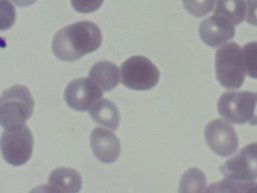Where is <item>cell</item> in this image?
Wrapping results in <instances>:
<instances>
[{
    "instance_id": "cell-1",
    "label": "cell",
    "mask_w": 257,
    "mask_h": 193,
    "mask_svg": "<svg viewBox=\"0 0 257 193\" xmlns=\"http://www.w3.org/2000/svg\"><path fill=\"white\" fill-rule=\"evenodd\" d=\"M101 40V32L96 24L79 21L56 32L52 39V51L60 60L74 61L96 50Z\"/></svg>"
},
{
    "instance_id": "cell-2",
    "label": "cell",
    "mask_w": 257,
    "mask_h": 193,
    "mask_svg": "<svg viewBox=\"0 0 257 193\" xmlns=\"http://www.w3.org/2000/svg\"><path fill=\"white\" fill-rule=\"evenodd\" d=\"M34 110V100L25 85L16 84L0 95V126L17 130L25 126Z\"/></svg>"
},
{
    "instance_id": "cell-3",
    "label": "cell",
    "mask_w": 257,
    "mask_h": 193,
    "mask_svg": "<svg viewBox=\"0 0 257 193\" xmlns=\"http://www.w3.org/2000/svg\"><path fill=\"white\" fill-rule=\"evenodd\" d=\"M216 76L226 88H239L245 79L244 55L241 47L231 42L221 46L215 57Z\"/></svg>"
},
{
    "instance_id": "cell-4",
    "label": "cell",
    "mask_w": 257,
    "mask_h": 193,
    "mask_svg": "<svg viewBox=\"0 0 257 193\" xmlns=\"http://www.w3.org/2000/svg\"><path fill=\"white\" fill-rule=\"evenodd\" d=\"M121 82L135 90H148L159 81L160 72L157 66L147 57L136 55L127 58L120 67Z\"/></svg>"
},
{
    "instance_id": "cell-5",
    "label": "cell",
    "mask_w": 257,
    "mask_h": 193,
    "mask_svg": "<svg viewBox=\"0 0 257 193\" xmlns=\"http://www.w3.org/2000/svg\"><path fill=\"white\" fill-rule=\"evenodd\" d=\"M33 144V135L27 126L17 130H5L0 139L2 157L12 166L23 165L32 155Z\"/></svg>"
},
{
    "instance_id": "cell-6",
    "label": "cell",
    "mask_w": 257,
    "mask_h": 193,
    "mask_svg": "<svg viewBox=\"0 0 257 193\" xmlns=\"http://www.w3.org/2000/svg\"><path fill=\"white\" fill-rule=\"evenodd\" d=\"M255 92H225L218 101L219 114L228 122L241 125L251 123L255 111Z\"/></svg>"
},
{
    "instance_id": "cell-7",
    "label": "cell",
    "mask_w": 257,
    "mask_h": 193,
    "mask_svg": "<svg viewBox=\"0 0 257 193\" xmlns=\"http://www.w3.org/2000/svg\"><path fill=\"white\" fill-rule=\"evenodd\" d=\"M220 171L225 177L235 181L257 179V143L244 147L235 157L221 165Z\"/></svg>"
},
{
    "instance_id": "cell-8",
    "label": "cell",
    "mask_w": 257,
    "mask_h": 193,
    "mask_svg": "<svg viewBox=\"0 0 257 193\" xmlns=\"http://www.w3.org/2000/svg\"><path fill=\"white\" fill-rule=\"evenodd\" d=\"M205 139L208 147L222 157L235 153L239 144L235 130L220 119L213 120L206 126Z\"/></svg>"
},
{
    "instance_id": "cell-9",
    "label": "cell",
    "mask_w": 257,
    "mask_h": 193,
    "mask_svg": "<svg viewBox=\"0 0 257 193\" xmlns=\"http://www.w3.org/2000/svg\"><path fill=\"white\" fill-rule=\"evenodd\" d=\"M102 96V90L91 79L80 77L69 82L64 91L68 107L75 111H87Z\"/></svg>"
},
{
    "instance_id": "cell-10",
    "label": "cell",
    "mask_w": 257,
    "mask_h": 193,
    "mask_svg": "<svg viewBox=\"0 0 257 193\" xmlns=\"http://www.w3.org/2000/svg\"><path fill=\"white\" fill-rule=\"evenodd\" d=\"M90 146L97 160L110 164L120 154V143L117 137L103 128H95L90 134Z\"/></svg>"
},
{
    "instance_id": "cell-11",
    "label": "cell",
    "mask_w": 257,
    "mask_h": 193,
    "mask_svg": "<svg viewBox=\"0 0 257 193\" xmlns=\"http://www.w3.org/2000/svg\"><path fill=\"white\" fill-rule=\"evenodd\" d=\"M199 34L207 45L217 47L235 35V28L230 21L214 14L200 24Z\"/></svg>"
},
{
    "instance_id": "cell-12",
    "label": "cell",
    "mask_w": 257,
    "mask_h": 193,
    "mask_svg": "<svg viewBox=\"0 0 257 193\" xmlns=\"http://www.w3.org/2000/svg\"><path fill=\"white\" fill-rule=\"evenodd\" d=\"M81 176L71 168H58L52 171L48 178V188L52 192L75 193L81 189Z\"/></svg>"
},
{
    "instance_id": "cell-13",
    "label": "cell",
    "mask_w": 257,
    "mask_h": 193,
    "mask_svg": "<svg viewBox=\"0 0 257 193\" xmlns=\"http://www.w3.org/2000/svg\"><path fill=\"white\" fill-rule=\"evenodd\" d=\"M89 78H91L102 90L108 91L118 84L119 71L113 62L102 60L96 62L90 68Z\"/></svg>"
},
{
    "instance_id": "cell-14",
    "label": "cell",
    "mask_w": 257,
    "mask_h": 193,
    "mask_svg": "<svg viewBox=\"0 0 257 193\" xmlns=\"http://www.w3.org/2000/svg\"><path fill=\"white\" fill-rule=\"evenodd\" d=\"M89 115L92 120L108 129L116 130L119 125V112L116 106L109 100L97 101L90 109Z\"/></svg>"
},
{
    "instance_id": "cell-15",
    "label": "cell",
    "mask_w": 257,
    "mask_h": 193,
    "mask_svg": "<svg viewBox=\"0 0 257 193\" xmlns=\"http://www.w3.org/2000/svg\"><path fill=\"white\" fill-rule=\"evenodd\" d=\"M245 9L244 0H215L214 14L238 25L245 18Z\"/></svg>"
},
{
    "instance_id": "cell-16",
    "label": "cell",
    "mask_w": 257,
    "mask_h": 193,
    "mask_svg": "<svg viewBox=\"0 0 257 193\" xmlns=\"http://www.w3.org/2000/svg\"><path fill=\"white\" fill-rule=\"evenodd\" d=\"M206 186L205 175L197 168L188 170L180 183V192H200Z\"/></svg>"
},
{
    "instance_id": "cell-17",
    "label": "cell",
    "mask_w": 257,
    "mask_h": 193,
    "mask_svg": "<svg viewBox=\"0 0 257 193\" xmlns=\"http://www.w3.org/2000/svg\"><path fill=\"white\" fill-rule=\"evenodd\" d=\"M244 64L247 74L257 78V42H250L243 47Z\"/></svg>"
},
{
    "instance_id": "cell-18",
    "label": "cell",
    "mask_w": 257,
    "mask_h": 193,
    "mask_svg": "<svg viewBox=\"0 0 257 193\" xmlns=\"http://www.w3.org/2000/svg\"><path fill=\"white\" fill-rule=\"evenodd\" d=\"M185 9L196 17L208 14L214 6V0H182Z\"/></svg>"
},
{
    "instance_id": "cell-19",
    "label": "cell",
    "mask_w": 257,
    "mask_h": 193,
    "mask_svg": "<svg viewBox=\"0 0 257 193\" xmlns=\"http://www.w3.org/2000/svg\"><path fill=\"white\" fill-rule=\"evenodd\" d=\"M16 19L14 6L8 0H0V30H7L12 27Z\"/></svg>"
},
{
    "instance_id": "cell-20",
    "label": "cell",
    "mask_w": 257,
    "mask_h": 193,
    "mask_svg": "<svg viewBox=\"0 0 257 193\" xmlns=\"http://www.w3.org/2000/svg\"><path fill=\"white\" fill-rule=\"evenodd\" d=\"M72 7L79 13H91L97 10L103 0H70Z\"/></svg>"
},
{
    "instance_id": "cell-21",
    "label": "cell",
    "mask_w": 257,
    "mask_h": 193,
    "mask_svg": "<svg viewBox=\"0 0 257 193\" xmlns=\"http://www.w3.org/2000/svg\"><path fill=\"white\" fill-rule=\"evenodd\" d=\"M246 20L249 24L257 26V0H247Z\"/></svg>"
},
{
    "instance_id": "cell-22",
    "label": "cell",
    "mask_w": 257,
    "mask_h": 193,
    "mask_svg": "<svg viewBox=\"0 0 257 193\" xmlns=\"http://www.w3.org/2000/svg\"><path fill=\"white\" fill-rule=\"evenodd\" d=\"M17 6H28V5H31L33 3L36 2V0H12Z\"/></svg>"
},
{
    "instance_id": "cell-23",
    "label": "cell",
    "mask_w": 257,
    "mask_h": 193,
    "mask_svg": "<svg viewBox=\"0 0 257 193\" xmlns=\"http://www.w3.org/2000/svg\"><path fill=\"white\" fill-rule=\"evenodd\" d=\"M255 100H256L255 111H254V115H253V118H252V121H251L250 125H257V92H255Z\"/></svg>"
}]
</instances>
